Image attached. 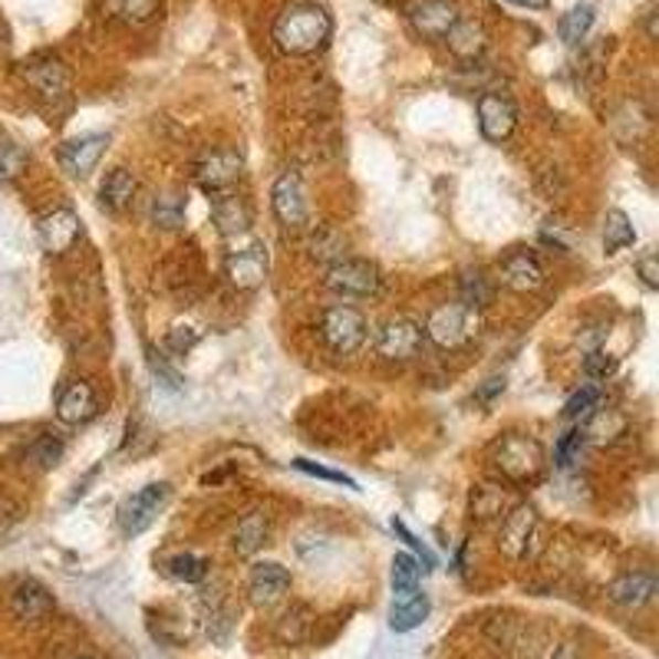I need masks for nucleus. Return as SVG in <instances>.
Here are the masks:
<instances>
[{
  "mask_svg": "<svg viewBox=\"0 0 659 659\" xmlns=\"http://www.w3.org/2000/svg\"><path fill=\"white\" fill-rule=\"evenodd\" d=\"M333 20L320 3H294L274 23V43L290 56H313L327 46Z\"/></svg>",
  "mask_w": 659,
  "mask_h": 659,
  "instance_id": "1",
  "label": "nucleus"
},
{
  "mask_svg": "<svg viewBox=\"0 0 659 659\" xmlns=\"http://www.w3.org/2000/svg\"><path fill=\"white\" fill-rule=\"evenodd\" d=\"M423 333L442 350H461L478 333V307H471L465 300L442 304L429 313Z\"/></svg>",
  "mask_w": 659,
  "mask_h": 659,
  "instance_id": "2",
  "label": "nucleus"
},
{
  "mask_svg": "<svg viewBox=\"0 0 659 659\" xmlns=\"http://www.w3.org/2000/svg\"><path fill=\"white\" fill-rule=\"evenodd\" d=\"M495 468L508 478V481H534L544 471V448L541 442L531 436H518L508 433L504 439H498L495 445Z\"/></svg>",
  "mask_w": 659,
  "mask_h": 659,
  "instance_id": "3",
  "label": "nucleus"
},
{
  "mask_svg": "<svg viewBox=\"0 0 659 659\" xmlns=\"http://www.w3.org/2000/svg\"><path fill=\"white\" fill-rule=\"evenodd\" d=\"M320 337L337 357H350L366 343V317L350 304H333L320 317Z\"/></svg>",
  "mask_w": 659,
  "mask_h": 659,
  "instance_id": "4",
  "label": "nucleus"
},
{
  "mask_svg": "<svg viewBox=\"0 0 659 659\" xmlns=\"http://www.w3.org/2000/svg\"><path fill=\"white\" fill-rule=\"evenodd\" d=\"M169 495H172V488H169L166 481H152V485L139 488L136 495H129V498L119 504V511H116L119 531H123L126 538H136V534H142L146 528H152V521H156V518L162 514V508L169 504Z\"/></svg>",
  "mask_w": 659,
  "mask_h": 659,
  "instance_id": "5",
  "label": "nucleus"
},
{
  "mask_svg": "<svg viewBox=\"0 0 659 659\" xmlns=\"http://www.w3.org/2000/svg\"><path fill=\"white\" fill-rule=\"evenodd\" d=\"M244 176V159L234 149H212L195 162V182L202 185V192H209L212 199L234 192V185Z\"/></svg>",
  "mask_w": 659,
  "mask_h": 659,
  "instance_id": "6",
  "label": "nucleus"
},
{
  "mask_svg": "<svg viewBox=\"0 0 659 659\" xmlns=\"http://www.w3.org/2000/svg\"><path fill=\"white\" fill-rule=\"evenodd\" d=\"M270 205L274 215L284 227L300 231L310 224V199H307V185L297 172H280L274 189H270Z\"/></svg>",
  "mask_w": 659,
  "mask_h": 659,
  "instance_id": "7",
  "label": "nucleus"
},
{
  "mask_svg": "<svg viewBox=\"0 0 659 659\" xmlns=\"http://www.w3.org/2000/svg\"><path fill=\"white\" fill-rule=\"evenodd\" d=\"M383 277L380 267L370 261H357V257H343L327 270V287L337 297H373L380 290Z\"/></svg>",
  "mask_w": 659,
  "mask_h": 659,
  "instance_id": "8",
  "label": "nucleus"
},
{
  "mask_svg": "<svg viewBox=\"0 0 659 659\" xmlns=\"http://www.w3.org/2000/svg\"><path fill=\"white\" fill-rule=\"evenodd\" d=\"M423 340H426V333H423V327L416 320H410V317H390L380 327V333H376V353L383 360L406 363V360L419 357Z\"/></svg>",
  "mask_w": 659,
  "mask_h": 659,
  "instance_id": "9",
  "label": "nucleus"
},
{
  "mask_svg": "<svg viewBox=\"0 0 659 659\" xmlns=\"http://www.w3.org/2000/svg\"><path fill=\"white\" fill-rule=\"evenodd\" d=\"M224 277L231 280V287L237 290H254L264 284L267 277V247L261 241H251L241 251H231L224 257Z\"/></svg>",
  "mask_w": 659,
  "mask_h": 659,
  "instance_id": "10",
  "label": "nucleus"
},
{
  "mask_svg": "<svg viewBox=\"0 0 659 659\" xmlns=\"http://www.w3.org/2000/svg\"><path fill=\"white\" fill-rule=\"evenodd\" d=\"M538 534V511L531 504H514L504 518H501V528H498V548L501 554L508 557H524L528 554V544L534 541Z\"/></svg>",
  "mask_w": 659,
  "mask_h": 659,
  "instance_id": "11",
  "label": "nucleus"
},
{
  "mask_svg": "<svg viewBox=\"0 0 659 659\" xmlns=\"http://www.w3.org/2000/svg\"><path fill=\"white\" fill-rule=\"evenodd\" d=\"M518 126V109L501 93H481L478 96V129L488 142H504Z\"/></svg>",
  "mask_w": 659,
  "mask_h": 659,
  "instance_id": "12",
  "label": "nucleus"
},
{
  "mask_svg": "<svg viewBox=\"0 0 659 659\" xmlns=\"http://www.w3.org/2000/svg\"><path fill=\"white\" fill-rule=\"evenodd\" d=\"M498 280L508 290L518 294H531L538 287H544V267L531 251H511L501 264H498Z\"/></svg>",
  "mask_w": 659,
  "mask_h": 659,
  "instance_id": "13",
  "label": "nucleus"
},
{
  "mask_svg": "<svg viewBox=\"0 0 659 659\" xmlns=\"http://www.w3.org/2000/svg\"><path fill=\"white\" fill-rule=\"evenodd\" d=\"M290 591V571L284 564H254L251 577H247V594L257 607H274L287 597Z\"/></svg>",
  "mask_w": 659,
  "mask_h": 659,
  "instance_id": "14",
  "label": "nucleus"
},
{
  "mask_svg": "<svg viewBox=\"0 0 659 659\" xmlns=\"http://www.w3.org/2000/svg\"><path fill=\"white\" fill-rule=\"evenodd\" d=\"M106 146H109L106 136H79V139H70V142L60 149V169H63L70 179H86V176L99 166Z\"/></svg>",
  "mask_w": 659,
  "mask_h": 659,
  "instance_id": "15",
  "label": "nucleus"
},
{
  "mask_svg": "<svg viewBox=\"0 0 659 659\" xmlns=\"http://www.w3.org/2000/svg\"><path fill=\"white\" fill-rule=\"evenodd\" d=\"M36 234H40L43 251L53 254V257H60V254H66V251L79 241L83 227H79V219H76L70 209H56V212H50V215L40 219Z\"/></svg>",
  "mask_w": 659,
  "mask_h": 659,
  "instance_id": "16",
  "label": "nucleus"
},
{
  "mask_svg": "<svg viewBox=\"0 0 659 659\" xmlns=\"http://www.w3.org/2000/svg\"><path fill=\"white\" fill-rule=\"evenodd\" d=\"M458 7L451 0H419L410 10V20L416 26V33H423L426 40H445V33L455 26L458 20Z\"/></svg>",
  "mask_w": 659,
  "mask_h": 659,
  "instance_id": "17",
  "label": "nucleus"
},
{
  "mask_svg": "<svg viewBox=\"0 0 659 659\" xmlns=\"http://www.w3.org/2000/svg\"><path fill=\"white\" fill-rule=\"evenodd\" d=\"M96 413H99V400H96L93 386L83 380L70 383L56 400V419L66 426H86L89 419H96Z\"/></svg>",
  "mask_w": 659,
  "mask_h": 659,
  "instance_id": "18",
  "label": "nucleus"
},
{
  "mask_svg": "<svg viewBox=\"0 0 659 659\" xmlns=\"http://www.w3.org/2000/svg\"><path fill=\"white\" fill-rule=\"evenodd\" d=\"M10 607L17 614V620L23 624H40L53 614V594L40 584V581H20L13 587V597H10Z\"/></svg>",
  "mask_w": 659,
  "mask_h": 659,
  "instance_id": "19",
  "label": "nucleus"
},
{
  "mask_svg": "<svg viewBox=\"0 0 659 659\" xmlns=\"http://www.w3.org/2000/svg\"><path fill=\"white\" fill-rule=\"evenodd\" d=\"M657 587L659 584L653 574L634 571V574H624V577H617V581L607 587V597H610L617 607L637 610V607H647V604L657 597Z\"/></svg>",
  "mask_w": 659,
  "mask_h": 659,
  "instance_id": "20",
  "label": "nucleus"
},
{
  "mask_svg": "<svg viewBox=\"0 0 659 659\" xmlns=\"http://www.w3.org/2000/svg\"><path fill=\"white\" fill-rule=\"evenodd\" d=\"M212 219L224 237H241L251 227V209L234 192H224V195L212 199Z\"/></svg>",
  "mask_w": 659,
  "mask_h": 659,
  "instance_id": "21",
  "label": "nucleus"
},
{
  "mask_svg": "<svg viewBox=\"0 0 659 659\" xmlns=\"http://www.w3.org/2000/svg\"><path fill=\"white\" fill-rule=\"evenodd\" d=\"M136 192H139L136 176H132L129 169H113V172L106 176V182L99 185V205H103L106 212L119 215V212H126V209L132 205Z\"/></svg>",
  "mask_w": 659,
  "mask_h": 659,
  "instance_id": "22",
  "label": "nucleus"
},
{
  "mask_svg": "<svg viewBox=\"0 0 659 659\" xmlns=\"http://www.w3.org/2000/svg\"><path fill=\"white\" fill-rule=\"evenodd\" d=\"M26 83L43 96V99H63L70 89V73L63 70V63L46 60V63H30L26 66Z\"/></svg>",
  "mask_w": 659,
  "mask_h": 659,
  "instance_id": "23",
  "label": "nucleus"
},
{
  "mask_svg": "<svg viewBox=\"0 0 659 659\" xmlns=\"http://www.w3.org/2000/svg\"><path fill=\"white\" fill-rule=\"evenodd\" d=\"M445 40H448V50L455 53V56H461V60H475L481 50H485V26L478 23V20H468V17H458L455 20V26L445 33Z\"/></svg>",
  "mask_w": 659,
  "mask_h": 659,
  "instance_id": "24",
  "label": "nucleus"
},
{
  "mask_svg": "<svg viewBox=\"0 0 659 659\" xmlns=\"http://www.w3.org/2000/svg\"><path fill=\"white\" fill-rule=\"evenodd\" d=\"M267 518L261 514V511H251V514H244L241 521H237V528H234V534H231V548H234V554H241V557H251V554H257L264 544H267Z\"/></svg>",
  "mask_w": 659,
  "mask_h": 659,
  "instance_id": "25",
  "label": "nucleus"
},
{
  "mask_svg": "<svg viewBox=\"0 0 659 659\" xmlns=\"http://www.w3.org/2000/svg\"><path fill=\"white\" fill-rule=\"evenodd\" d=\"M514 508V498L501 491V485H478L471 491V518L478 521H501Z\"/></svg>",
  "mask_w": 659,
  "mask_h": 659,
  "instance_id": "26",
  "label": "nucleus"
},
{
  "mask_svg": "<svg viewBox=\"0 0 659 659\" xmlns=\"http://www.w3.org/2000/svg\"><path fill=\"white\" fill-rule=\"evenodd\" d=\"M185 215H189V199H185L182 192H162V195H156L152 205H149V219H152V224H159V227H166V231L182 227V224H185Z\"/></svg>",
  "mask_w": 659,
  "mask_h": 659,
  "instance_id": "27",
  "label": "nucleus"
},
{
  "mask_svg": "<svg viewBox=\"0 0 659 659\" xmlns=\"http://www.w3.org/2000/svg\"><path fill=\"white\" fill-rule=\"evenodd\" d=\"M426 617H429V597L419 591V594L410 597V600H393L390 627H393L396 634H410V630H416Z\"/></svg>",
  "mask_w": 659,
  "mask_h": 659,
  "instance_id": "28",
  "label": "nucleus"
},
{
  "mask_svg": "<svg viewBox=\"0 0 659 659\" xmlns=\"http://www.w3.org/2000/svg\"><path fill=\"white\" fill-rule=\"evenodd\" d=\"M419 581H423V567L413 554H396L393 561V594L396 600H410L419 594Z\"/></svg>",
  "mask_w": 659,
  "mask_h": 659,
  "instance_id": "29",
  "label": "nucleus"
},
{
  "mask_svg": "<svg viewBox=\"0 0 659 659\" xmlns=\"http://www.w3.org/2000/svg\"><path fill=\"white\" fill-rule=\"evenodd\" d=\"M591 26H594V7H591V3L571 7V10L557 20V33H561V40H564L567 46H577V43L591 33Z\"/></svg>",
  "mask_w": 659,
  "mask_h": 659,
  "instance_id": "30",
  "label": "nucleus"
},
{
  "mask_svg": "<svg viewBox=\"0 0 659 659\" xmlns=\"http://www.w3.org/2000/svg\"><path fill=\"white\" fill-rule=\"evenodd\" d=\"M637 241V231H634V221L627 219L620 209H614L607 221H604V251L607 254H617L624 247H630Z\"/></svg>",
  "mask_w": 659,
  "mask_h": 659,
  "instance_id": "31",
  "label": "nucleus"
},
{
  "mask_svg": "<svg viewBox=\"0 0 659 659\" xmlns=\"http://www.w3.org/2000/svg\"><path fill=\"white\" fill-rule=\"evenodd\" d=\"M166 574L179 584H202L209 577V561L199 554H176L166 561Z\"/></svg>",
  "mask_w": 659,
  "mask_h": 659,
  "instance_id": "32",
  "label": "nucleus"
},
{
  "mask_svg": "<svg viewBox=\"0 0 659 659\" xmlns=\"http://www.w3.org/2000/svg\"><path fill=\"white\" fill-rule=\"evenodd\" d=\"M159 10V0H106V13L119 23H149Z\"/></svg>",
  "mask_w": 659,
  "mask_h": 659,
  "instance_id": "33",
  "label": "nucleus"
},
{
  "mask_svg": "<svg viewBox=\"0 0 659 659\" xmlns=\"http://www.w3.org/2000/svg\"><path fill=\"white\" fill-rule=\"evenodd\" d=\"M310 254L317 257V261H323V264H337V261H343L347 257V241H343V234H337L333 227H320L313 237H310Z\"/></svg>",
  "mask_w": 659,
  "mask_h": 659,
  "instance_id": "34",
  "label": "nucleus"
},
{
  "mask_svg": "<svg viewBox=\"0 0 659 659\" xmlns=\"http://www.w3.org/2000/svg\"><path fill=\"white\" fill-rule=\"evenodd\" d=\"M597 410H600V390H597V386H584V390H577V393L567 400V406H564V419L581 423V419L594 416Z\"/></svg>",
  "mask_w": 659,
  "mask_h": 659,
  "instance_id": "35",
  "label": "nucleus"
},
{
  "mask_svg": "<svg viewBox=\"0 0 659 659\" xmlns=\"http://www.w3.org/2000/svg\"><path fill=\"white\" fill-rule=\"evenodd\" d=\"M63 448H66V445H63V439H60L56 433H43L40 439L30 445L26 455H30V461H33L36 468H53V465L63 458Z\"/></svg>",
  "mask_w": 659,
  "mask_h": 659,
  "instance_id": "36",
  "label": "nucleus"
},
{
  "mask_svg": "<svg viewBox=\"0 0 659 659\" xmlns=\"http://www.w3.org/2000/svg\"><path fill=\"white\" fill-rule=\"evenodd\" d=\"M26 169V149L0 136V179H17Z\"/></svg>",
  "mask_w": 659,
  "mask_h": 659,
  "instance_id": "37",
  "label": "nucleus"
},
{
  "mask_svg": "<svg viewBox=\"0 0 659 659\" xmlns=\"http://www.w3.org/2000/svg\"><path fill=\"white\" fill-rule=\"evenodd\" d=\"M488 297H491V290H488V284H485V274L481 270H475V274H465L461 277V300L465 304H471V307H485L488 304Z\"/></svg>",
  "mask_w": 659,
  "mask_h": 659,
  "instance_id": "38",
  "label": "nucleus"
},
{
  "mask_svg": "<svg viewBox=\"0 0 659 659\" xmlns=\"http://www.w3.org/2000/svg\"><path fill=\"white\" fill-rule=\"evenodd\" d=\"M307 627H310V620H307V610L304 607H294V610H287L284 617H280V637L287 640V644H300L304 640V634H307Z\"/></svg>",
  "mask_w": 659,
  "mask_h": 659,
  "instance_id": "39",
  "label": "nucleus"
},
{
  "mask_svg": "<svg viewBox=\"0 0 659 659\" xmlns=\"http://www.w3.org/2000/svg\"><path fill=\"white\" fill-rule=\"evenodd\" d=\"M584 373H587L591 380H607V376L617 373V357H610L607 350H591V353L584 357Z\"/></svg>",
  "mask_w": 659,
  "mask_h": 659,
  "instance_id": "40",
  "label": "nucleus"
},
{
  "mask_svg": "<svg viewBox=\"0 0 659 659\" xmlns=\"http://www.w3.org/2000/svg\"><path fill=\"white\" fill-rule=\"evenodd\" d=\"M584 433L581 429H574V433H564L561 436V442H557V465H574V458L581 455V448H584Z\"/></svg>",
  "mask_w": 659,
  "mask_h": 659,
  "instance_id": "41",
  "label": "nucleus"
},
{
  "mask_svg": "<svg viewBox=\"0 0 659 659\" xmlns=\"http://www.w3.org/2000/svg\"><path fill=\"white\" fill-rule=\"evenodd\" d=\"M294 465H297L300 471L313 475V478H327V481H333V485H347V488H357V481H353V478H347L343 471H330V468H323V465H313V461H307V458H297Z\"/></svg>",
  "mask_w": 659,
  "mask_h": 659,
  "instance_id": "42",
  "label": "nucleus"
},
{
  "mask_svg": "<svg viewBox=\"0 0 659 659\" xmlns=\"http://www.w3.org/2000/svg\"><path fill=\"white\" fill-rule=\"evenodd\" d=\"M195 340H199V330H192V327H176V330L166 337V347H169L172 353H185V350L195 347Z\"/></svg>",
  "mask_w": 659,
  "mask_h": 659,
  "instance_id": "43",
  "label": "nucleus"
},
{
  "mask_svg": "<svg viewBox=\"0 0 659 659\" xmlns=\"http://www.w3.org/2000/svg\"><path fill=\"white\" fill-rule=\"evenodd\" d=\"M637 274L644 277V284L650 287V290H657L659 287V257L653 251H647L640 261H637Z\"/></svg>",
  "mask_w": 659,
  "mask_h": 659,
  "instance_id": "44",
  "label": "nucleus"
},
{
  "mask_svg": "<svg viewBox=\"0 0 659 659\" xmlns=\"http://www.w3.org/2000/svg\"><path fill=\"white\" fill-rule=\"evenodd\" d=\"M393 528H396V531H400V534H403V538H406V544H410V548H413V551H419V554H423V557H426V564H429V567H433V564H436V557H433V551H429V548H426V544H423V541H419V538H413V534H410V531H406V524H403V521H393Z\"/></svg>",
  "mask_w": 659,
  "mask_h": 659,
  "instance_id": "45",
  "label": "nucleus"
},
{
  "mask_svg": "<svg viewBox=\"0 0 659 659\" xmlns=\"http://www.w3.org/2000/svg\"><path fill=\"white\" fill-rule=\"evenodd\" d=\"M149 366H152V373H156V376H162V380H166V386H169V390H179V383H182V380H179V373H176V370H169V366H166L162 360H156V357H149Z\"/></svg>",
  "mask_w": 659,
  "mask_h": 659,
  "instance_id": "46",
  "label": "nucleus"
},
{
  "mask_svg": "<svg viewBox=\"0 0 659 659\" xmlns=\"http://www.w3.org/2000/svg\"><path fill=\"white\" fill-rule=\"evenodd\" d=\"M508 3H518V7H531V10H544L548 0H508Z\"/></svg>",
  "mask_w": 659,
  "mask_h": 659,
  "instance_id": "47",
  "label": "nucleus"
},
{
  "mask_svg": "<svg viewBox=\"0 0 659 659\" xmlns=\"http://www.w3.org/2000/svg\"><path fill=\"white\" fill-rule=\"evenodd\" d=\"M79 659H89V657H79Z\"/></svg>",
  "mask_w": 659,
  "mask_h": 659,
  "instance_id": "48",
  "label": "nucleus"
}]
</instances>
